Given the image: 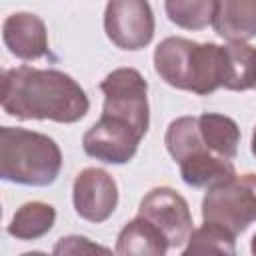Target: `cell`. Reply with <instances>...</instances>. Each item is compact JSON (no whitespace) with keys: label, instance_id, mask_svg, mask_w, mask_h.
I'll return each instance as SVG.
<instances>
[{"label":"cell","instance_id":"2e32d148","mask_svg":"<svg viewBox=\"0 0 256 256\" xmlns=\"http://www.w3.org/2000/svg\"><path fill=\"white\" fill-rule=\"evenodd\" d=\"M54 222H56L54 206L40 202V200H32V202L22 204L14 212L6 232L14 236L16 240H26V242L38 240L54 228Z\"/></svg>","mask_w":256,"mask_h":256},{"label":"cell","instance_id":"8992f818","mask_svg":"<svg viewBox=\"0 0 256 256\" xmlns=\"http://www.w3.org/2000/svg\"><path fill=\"white\" fill-rule=\"evenodd\" d=\"M154 12L148 0H108L104 32L122 50H142L154 38Z\"/></svg>","mask_w":256,"mask_h":256},{"label":"cell","instance_id":"8fae6325","mask_svg":"<svg viewBox=\"0 0 256 256\" xmlns=\"http://www.w3.org/2000/svg\"><path fill=\"white\" fill-rule=\"evenodd\" d=\"M212 28L228 42H248L256 36V0H216Z\"/></svg>","mask_w":256,"mask_h":256},{"label":"cell","instance_id":"44dd1931","mask_svg":"<svg viewBox=\"0 0 256 256\" xmlns=\"http://www.w3.org/2000/svg\"><path fill=\"white\" fill-rule=\"evenodd\" d=\"M250 148H252V154L256 156V128H254V132H252V144H250Z\"/></svg>","mask_w":256,"mask_h":256},{"label":"cell","instance_id":"52a82bcc","mask_svg":"<svg viewBox=\"0 0 256 256\" xmlns=\"http://www.w3.org/2000/svg\"><path fill=\"white\" fill-rule=\"evenodd\" d=\"M138 216L154 224L170 248L186 246L194 230L188 202L170 186H156L146 192V196L140 200Z\"/></svg>","mask_w":256,"mask_h":256},{"label":"cell","instance_id":"603a6c76","mask_svg":"<svg viewBox=\"0 0 256 256\" xmlns=\"http://www.w3.org/2000/svg\"><path fill=\"white\" fill-rule=\"evenodd\" d=\"M254 88H256V86H254Z\"/></svg>","mask_w":256,"mask_h":256},{"label":"cell","instance_id":"7c38bea8","mask_svg":"<svg viewBox=\"0 0 256 256\" xmlns=\"http://www.w3.org/2000/svg\"><path fill=\"white\" fill-rule=\"evenodd\" d=\"M114 250L120 256H162L170 246L154 224L136 216L120 230Z\"/></svg>","mask_w":256,"mask_h":256},{"label":"cell","instance_id":"9a60e30c","mask_svg":"<svg viewBox=\"0 0 256 256\" xmlns=\"http://www.w3.org/2000/svg\"><path fill=\"white\" fill-rule=\"evenodd\" d=\"M198 128L202 142L210 152L230 160L236 158L240 144V128L230 116L204 112L198 116Z\"/></svg>","mask_w":256,"mask_h":256},{"label":"cell","instance_id":"e0dca14e","mask_svg":"<svg viewBox=\"0 0 256 256\" xmlns=\"http://www.w3.org/2000/svg\"><path fill=\"white\" fill-rule=\"evenodd\" d=\"M164 144L168 154L180 162L190 154H198V152H210L200 136V128H198V116H180L176 120L170 122L166 136H164ZM214 154V152H212Z\"/></svg>","mask_w":256,"mask_h":256},{"label":"cell","instance_id":"277c9868","mask_svg":"<svg viewBox=\"0 0 256 256\" xmlns=\"http://www.w3.org/2000/svg\"><path fill=\"white\" fill-rule=\"evenodd\" d=\"M202 220L238 236L256 222V174H234L208 188L202 200Z\"/></svg>","mask_w":256,"mask_h":256},{"label":"cell","instance_id":"5bb4252c","mask_svg":"<svg viewBox=\"0 0 256 256\" xmlns=\"http://www.w3.org/2000/svg\"><path fill=\"white\" fill-rule=\"evenodd\" d=\"M224 48L222 88L244 92L256 86V48L246 42H228Z\"/></svg>","mask_w":256,"mask_h":256},{"label":"cell","instance_id":"9c48e42d","mask_svg":"<svg viewBox=\"0 0 256 256\" xmlns=\"http://www.w3.org/2000/svg\"><path fill=\"white\" fill-rule=\"evenodd\" d=\"M72 202L80 218L94 224L106 222L118 206L116 180L102 168H84L74 178Z\"/></svg>","mask_w":256,"mask_h":256},{"label":"cell","instance_id":"5b68a950","mask_svg":"<svg viewBox=\"0 0 256 256\" xmlns=\"http://www.w3.org/2000/svg\"><path fill=\"white\" fill-rule=\"evenodd\" d=\"M100 90L104 94L102 114L132 124L142 136L148 132L150 126L148 82L136 68L112 70L100 82Z\"/></svg>","mask_w":256,"mask_h":256},{"label":"cell","instance_id":"d6986e66","mask_svg":"<svg viewBox=\"0 0 256 256\" xmlns=\"http://www.w3.org/2000/svg\"><path fill=\"white\" fill-rule=\"evenodd\" d=\"M206 252H220V254H236V236L226 228L204 222L200 228L192 230L182 254H206Z\"/></svg>","mask_w":256,"mask_h":256},{"label":"cell","instance_id":"ac0fdd59","mask_svg":"<svg viewBox=\"0 0 256 256\" xmlns=\"http://www.w3.org/2000/svg\"><path fill=\"white\" fill-rule=\"evenodd\" d=\"M166 16L184 30H204L214 20L216 0H164Z\"/></svg>","mask_w":256,"mask_h":256},{"label":"cell","instance_id":"7402d4cb","mask_svg":"<svg viewBox=\"0 0 256 256\" xmlns=\"http://www.w3.org/2000/svg\"><path fill=\"white\" fill-rule=\"evenodd\" d=\"M250 250H252V254H256V234L252 236V244H250Z\"/></svg>","mask_w":256,"mask_h":256},{"label":"cell","instance_id":"7a4b0ae2","mask_svg":"<svg viewBox=\"0 0 256 256\" xmlns=\"http://www.w3.org/2000/svg\"><path fill=\"white\" fill-rule=\"evenodd\" d=\"M154 70L172 88L206 96L222 88L224 48L214 42L200 44L168 36L154 50Z\"/></svg>","mask_w":256,"mask_h":256},{"label":"cell","instance_id":"ba28073f","mask_svg":"<svg viewBox=\"0 0 256 256\" xmlns=\"http://www.w3.org/2000/svg\"><path fill=\"white\" fill-rule=\"evenodd\" d=\"M144 136L128 122L114 116L102 114L82 136V148L90 158L104 164H126L130 162Z\"/></svg>","mask_w":256,"mask_h":256},{"label":"cell","instance_id":"3957f363","mask_svg":"<svg viewBox=\"0 0 256 256\" xmlns=\"http://www.w3.org/2000/svg\"><path fill=\"white\" fill-rule=\"evenodd\" d=\"M62 168L60 146L46 134L0 128V178L22 186H50Z\"/></svg>","mask_w":256,"mask_h":256},{"label":"cell","instance_id":"4fadbf2b","mask_svg":"<svg viewBox=\"0 0 256 256\" xmlns=\"http://www.w3.org/2000/svg\"><path fill=\"white\" fill-rule=\"evenodd\" d=\"M178 164L182 180L192 188H210L236 174V168L230 158H222L212 152L190 154Z\"/></svg>","mask_w":256,"mask_h":256},{"label":"cell","instance_id":"6da1fadb","mask_svg":"<svg viewBox=\"0 0 256 256\" xmlns=\"http://www.w3.org/2000/svg\"><path fill=\"white\" fill-rule=\"evenodd\" d=\"M2 110L20 120H54L74 124L88 114L84 88L54 68L18 66L2 76Z\"/></svg>","mask_w":256,"mask_h":256},{"label":"cell","instance_id":"30bf717a","mask_svg":"<svg viewBox=\"0 0 256 256\" xmlns=\"http://www.w3.org/2000/svg\"><path fill=\"white\" fill-rule=\"evenodd\" d=\"M2 38L10 54L20 60H38L48 54V30L40 16L14 12L2 24Z\"/></svg>","mask_w":256,"mask_h":256},{"label":"cell","instance_id":"ffe728a7","mask_svg":"<svg viewBox=\"0 0 256 256\" xmlns=\"http://www.w3.org/2000/svg\"><path fill=\"white\" fill-rule=\"evenodd\" d=\"M54 254H88V252H104L108 254L110 250L90 242L86 236H62L56 246L52 248Z\"/></svg>","mask_w":256,"mask_h":256}]
</instances>
